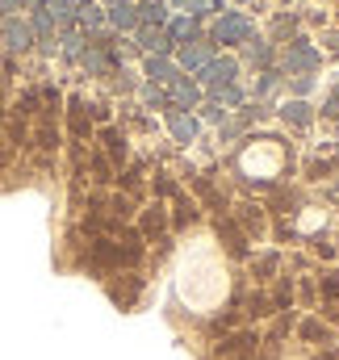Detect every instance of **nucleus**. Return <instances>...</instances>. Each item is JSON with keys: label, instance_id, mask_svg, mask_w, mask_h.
<instances>
[{"label": "nucleus", "instance_id": "1", "mask_svg": "<svg viewBox=\"0 0 339 360\" xmlns=\"http://www.w3.org/2000/svg\"><path fill=\"white\" fill-rule=\"evenodd\" d=\"M180 293H184L188 306L214 310V306L226 297V272L218 269L210 256H193V260L180 269Z\"/></svg>", "mask_w": 339, "mask_h": 360}, {"label": "nucleus", "instance_id": "9", "mask_svg": "<svg viewBox=\"0 0 339 360\" xmlns=\"http://www.w3.org/2000/svg\"><path fill=\"white\" fill-rule=\"evenodd\" d=\"M147 76H151V80H172L176 68H172L168 59H151V63H147Z\"/></svg>", "mask_w": 339, "mask_h": 360}, {"label": "nucleus", "instance_id": "8", "mask_svg": "<svg viewBox=\"0 0 339 360\" xmlns=\"http://www.w3.org/2000/svg\"><path fill=\"white\" fill-rule=\"evenodd\" d=\"M172 134H176L180 143H193V134H197V122H193V117H172Z\"/></svg>", "mask_w": 339, "mask_h": 360}, {"label": "nucleus", "instance_id": "14", "mask_svg": "<svg viewBox=\"0 0 339 360\" xmlns=\"http://www.w3.org/2000/svg\"><path fill=\"white\" fill-rule=\"evenodd\" d=\"M172 96H176V101H184V105H193V101H197V89L180 80V84H176V92H172Z\"/></svg>", "mask_w": 339, "mask_h": 360}, {"label": "nucleus", "instance_id": "10", "mask_svg": "<svg viewBox=\"0 0 339 360\" xmlns=\"http://www.w3.org/2000/svg\"><path fill=\"white\" fill-rule=\"evenodd\" d=\"M113 25H122V30H134V8L130 4H113Z\"/></svg>", "mask_w": 339, "mask_h": 360}, {"label": "nucleus", "instance_id": "7", "mask_svg": "<svg viewBox=\"0 0 339 360\" xmlns=\"http://www.w3.org/2000/svg\"><path fill=\"white\" fill-rule=\"evenodd\" d=\"M42 4H46V17L51 21H68V17H76L84 8L88 0H42Z\"/></svg>", "mask_w": 339, "mask_h": 360}, {"label": "nucleus", "instance_id": "2", "mask_svg": "<svg viewBox=\"0 0 339 360\" xmlns=\"http://www.w3.org/2000/svg\"><path fill=\"white\" fill-rule=\"evenodd\" d=\"M281 164H285V155H281V147L276 143H255V147H248L243 155H239V168H243V176L248 180H272L276 172H281Z\"/></svg>", "mask_w": 339, "mask_h": 360}, {"label": "nucleus", "instance_id": "4", "mask_svg": "<svg viewBox=\"0 0 339 360\" xmlns=\"http://www.w3.org/2000/svg\"><path fill=\"white\" fill-rule=\"evenodd\" d=\"M4 42H8V51H25L30 42H34V25H25V21H4Z\"/></svg>", "mask_w": 339, "mask_h": 360}, {"label": "nucleus", "instance_id": "16", "mask_svg": "<svg viewBox=\"0 0 339 360\" xmlns=\"http://www.w3.org/2000/svg\"><path fill=\"white\" fill-rule=\"evenodd\" d=\"M252 59L255 63H268V46L264 42H252Z\"/></svg>", "mask_w": 339, "mask_h": 360}, {"label": "nucleus", "instance_id": "3", "mask_svg": "<svg viewBox=\"0 0 339 360\" xmlns=\"http://www.w3.org/2000/svg\"><path fill=\"white\" fill-rule=\"evenodd\" d=\"M214 38H218V42H243V38H252V21L239 17V13H235V17H222L218 30H214Z\"/></svg>", "mask_w": 339, "mask_h": 360}, {"label": "nucleus", "instance_id": "13", "mask_svg": "<svg viewBox=\"0 0 339 360\" xmlns=\"http://www.w3.org/2000/svg\"><path fill=\"white\" fill-rule=\"evenodd\" d=\"M193 34H197V25H193V21H188V17H184V21H176V25H172V42H184V38H193Z\"/></svg>", "mask_w": 339, "mask_h": 360}, {"label": "nucleus", "instance_id": "5", "mask_svg": "<svg viewBox=\"0 0 339 360\" xmlns=\"http://www.w3.org/2000/svg\"><path fill=\"white\" fill-rule=\"evenodd\" d=\"M289 68H293V72H314V68H319L314 46H310V42H293V46H289Z\"/></svg>", "mask_w": 339, "mask_h": 360}, {"label": "nucleus", "instance_id": "11", "mask_svg": "<svg viewBox=\"0 0 339 360\" xmlns=\"http://www.w3.org/2000/svg\"><path fill=\"white\" fill-rule=\"evenodd\" d=\"M205 63H210L205 46H184V68H205Z\"/></svg>", "mask_w": 339, "mask_h": 360}, {"label": "nucleus", "instance_id": "6", "mask_svg": "<svg viewBox=\"0 0 339 360\" xmlns=\"http://www.w3.org/2000/svg\"><path fill=\"white\" fill-rule=\"evenodd\" d=\"M201 76H205L210 84H231V80H235V63H231V59H210V63L201 68Z\"/></svg>", "mask_w": 339, "mask_h": 360}, {"label": "nucleus", "instance_id": "15", "mask_svg": "<svg viewBox=\"0 0 339 360\" xmlns=\"http://www.w3.org/2000/svg\"><path fill=\"white\" fill-rule=\"evenodd\" d=\"M285 117H293L298 126H306V122H310V113H306V105H302V101H298V105H289V109H285Z\"/></svg>", "mask_w": 339, "mask_h": 360}, {"label": "nucleus", "instance_id": "17", "mask_svg": "<svg viewBox=\"0 0 339 360\" xmlns=\"http://www.w3.org/2000/svg\"><path fill=\"white\" fill-rule=\"evenodd\" d=\"M327 293H335L339 297V281H327Z\"/></svg>", "mask_w": 339, "mask_h": 360}, {"label": "nucleus", "instance_id": "12", "mask_svg": "<svg viewBox=\"0 0 339 360\" xmlns=\"http://www.w3.org/2000/svg\"><path fill=\"white\" fill-rule=\"evenodd\" d=\"M139 38H143V46H147V51H164V46H168V38H164L160 30H143Z\"/></svg>", "mask_w": 339, "mask_h": 360}]
</instances>
